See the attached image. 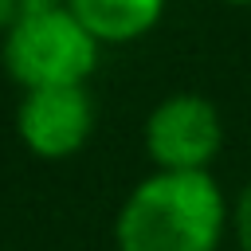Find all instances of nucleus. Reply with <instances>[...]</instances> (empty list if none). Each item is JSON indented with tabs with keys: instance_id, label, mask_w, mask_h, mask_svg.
Masks as SVG:
<instances>
[{
	"instance_id": "obj_4",
	"label": "nucleus",
	"mask_w": 251,
	"mask_h": 251,
	"mask_svg": "<svg viewBox=\"0 0 251 251\" xmlns=\"http://www.w3.org/2000/svg\"><path fill=\"white\" fill-rule=\"evenodd\" d=\"M16 133L31 157L67 161L94 133V98L86 94V86L24 90L16 110Z\"/></svg>"
},
{
	"instance_id": "obj_2",
	"label": "nucleus",
	"mask_w": 251,
	"mask_h": 251,
	"mask_svg": "<svg viewBox=\"0 0 251 251\" xmlns=\"http://www.w3.org/2000/svg\"><path fill=\"white\" fill-rule=\"evenodd\" d=\"M102 43L78 24L67 4L35 8L0 35V63L20 90L86 86L98 71Z\"/></svg>"
},
{
	"instance_id": "obj_6",
	"label": "nucleus",
	"mask_w": 251,
	"mask_h": 251,
	"mask_svg": "<svg viewBox=\"0 0 251 251\" xmlns=\"http://www.w3.org/2000/svg\"><path fill=\"white\" fill-rule=\"evenodd\" d=\"M51 4H67V0H0V35H4L20 16H27V12H35V8H51Z\"/></svg>"
},
{
	"instance_id": "obj_1",
	"label": "nucleus",
	"mask_w": 251,
	"mask_h": 251,
	"mask_svg": "<svg viewBox=\"0 0 251 251\" xmlns=\"http://www.w3.org/2000/svg\"><path fill=\"white\" fill-rule=\"evenodd\" d=\"M227 220V196L212 173L157 169L122 200L114 243L118 251H216Z\"/></svg>"
},
{
	"instance_id": "obj_7",
	"label": "nucleus",
	"mask_w": 251,
	"mask_h": 251,
	"mask_svg": "<svg viewBox=\"0 0 251 251\" xmlns=\"http://www.w3.org/2000/svg\"><path fill=\"white\" fill-rule=\"evenodd\" d=\"M235 235H239V247L251 251V184L235 200Z\"/></svg>"
},
{
	"instance_id": "obj_5",
	"label": "nucleus",
	"mask_w": 251,
	"mask_h": 251,
	"mask_svg": "<svg viewBox=\"0 0 251 251\" xmlns=\"http://www.w3.org/2000/svg\"><path fill=\"white\" fill-rule=\"evenodd\" d=\"M67 8L98 43H133L161 24L169 0H67Z\"/></svg>"
},
{
	"instance_id": "obj_8",
	"label": "nucleus",
	"mask_w": 251,
	"mask_h": 251,
	"mask_svg": "<svg viewBox=\"0 0 251 251\" xmlns=\"http://www.w3.org/2000/svg\"><path fill=\"white\" fill-rule=\"evenodd\" d=\"M220 4H231V8H251V0H220Z\"/></svg>"
},
{
	"instance_id": "obj_3",
	"label": "nucleus",
	"mask_w": 251,
	"mask_h": 251,
	"mask_svg": "<svg viewBox=\"0 0 251 251\" xmlns=\"http://www.w3.org/2000/svg\"><path fill=\"white\" fill-rule=\"evenodd\" d=\"M224 149V118L204 94H169L145 118V153L169 173H208Z\"/></svg>"
}]
</instances>
